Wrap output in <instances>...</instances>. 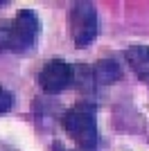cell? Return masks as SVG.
<instances>
[{
  "mask_svg": "<svg viewBox=\"0 0 149 151\" xmlns=\"http://www.w3.org/2000/svg\"><path fill=\"white\" fill-rule=\"evenodd\" d=\"M68 25L72 43L77 47H88L97 38V7L86 0L72 2L68 14Z\"/></svg>",
  "mask_w": 149,
  "mask_h": 151,
  "instance_id": "obj_3",
  "label": "cell"
},
{
  "mask_svg": "<svg viewBox=\"0 0 149 151\" xmlns=\"http://www.w3.org/2000/svg\"><path fill=\"white\" fill-rule=\"evenodd\" d=\"M0 151H18V149H12V147H5V145H2V147H0Z\"/></svg>",
  "mask_w": 149,
  "mask_h": 151,
  "instance_id": "obj_9",
  "label": "cell"
},
{
  "mask_svg": "<svg viewBox=\"0 0 149 151\" xmlns=\"http://www.w3.org/2000/svg\"><path fill=\"white\" fill-rule=\"evenodd\" d=\"M74 77H77V68H72L68 61L50 59L38 72V86L48 95H56V93H63L66 88H70L74 83Z\"/></svg>",
  "mask_w": 149,
  "mask_h": 151,
  "instance_id": "obj_4",
  "label": "cell"
},
{
  "mask_svg": "<svg viewBox=\"0 0 149 151\" xmlns=\"http://www.w3.org/2000/svg\"><path fill=\"white\" fill-rule=\"evenodd\" d=\"M54 151H68V149H63V147L59 145V142H56V145H54ZM81 151H84V149H81Z\"/></svg>",
  "mask_w": 149,
  "mask_h": 151,
  "instance_id": "obj_8",
  "label": "cell"
},
{
  "mask_svg": "<svg viewBox=\"0 0 149 151\" xmlns=\"http://www.w3.org/2000/svg\"><path fill=\"white\" fill-rule=\"evenodd\" d=\"M61 126L84 151H95L99 142L97 133V108L93 101H79L70 106L61 117Z\"/></svg>",
  "mask_w": 149,
  "mask_h": 151,
  "instance_id": "obj_1",
  "label": "cell"
},
{
  "mask_svg": "<svg viewBox=\"0 0 149 151\" xmlns=\"http://www.w3.org/2000/svg\"><path fill=\"white\" fill-rule=\"evenodd\" d=\"M2 5H5V0H0V7H2Z\"/></svg>",
  "mask_w": 149,
  "mask_h": 151,
  "instance_id": "obj_10",
  "label": "cell"
},
{
  "mask_svg": "<svg viewBox=\"0 0 149 151\" xmlns=\"http://www.w3.org/2000/svg\"><path fill=\"white\" fill-rule=\"evenodd\" d=\"M86 81H95V83H113L120 79V68L115 61H97L90 70H84Z\"/></svg>",
  "mask_w": 149,
  "mask_h": 151,
  "instance_id": "obj_6",
  "label": "cell"
},
{
  "mask_svg": "<svg viewBox=\"0 0 149 151\" xmlns=\"http://www.w3.org/2000/svg\"><path fill=\"white\" fill-rule=\"evenodd\" d=\"M12 106H14V95L0 86V113H7Z\"/></svg>",
  "mask_w": 149,
  "mask_h": 151,
  "instance_id": "obj_7",
  "label": "cell"
},
{
  "mask_svg": "<svg viewBox=\"0 0 149 151\" xmlns=\"http://www.w3.org/2000/svg\"><path fill=\"white\" fill-rule=\"evenodd\" d=\"M41 32V20L32 9H20L14 18L0 23V50L7 52H27L36 43Z\"/></svg>",
  "mask_w": 149,
  "mask_h": 151,
  "instance_id": "obj_2",
  "label": "cell"
},
{
  "mask_svg": "<svg viewBox=\"0 0 149 151\" xmlns=\"http://www.w3.org/2000/svg\"><path fill=\"white\" fill-rule=\"evenodd\" d=\"M124 59L129 63V68L136 72L138 79L145 86H149V45H142V43L129 45L124 50Z\"/></svg>",
  "mask_w": 149,
  "mask_h": 151,
  "instance_id": "obj_5",
  "label": "cell"
}]
</instances>
